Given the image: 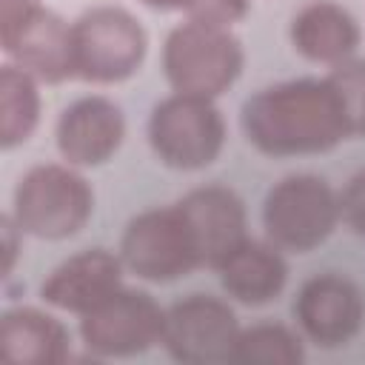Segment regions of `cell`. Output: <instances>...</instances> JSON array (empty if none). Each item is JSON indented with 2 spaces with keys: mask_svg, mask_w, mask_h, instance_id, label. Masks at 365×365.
Returning a JSON list of instances; mask_svg holds the SVG:
<instances>
[{
  "mask_svg": "<svg viewBox=\"0 0 365 365\" xmlns=\"http://www.w3.org/2000/svg\"><path fill=\"white\" fill-rule=\"evenodd\" d=\"M240 125L265 157H311L351 140L328 77H297L254 91L240 108Z\"/></svg>",
  "mask_w": 365,
  "mask_h": 365,
  "instance_id": "6da1fadb",
  "label": "cell"
},
{
  "mask_svg": "<svg viewBox=\"0 0 365 365\" xmlns=\"http://www.w3.org/2000/svg\"><path fill=\"white\" fill-rule=\"evenodd\" d=\"M9 214L26 237L48 242L68 240L88 225L94 214V188L83 177V168L40 163L17 180Z\"/></svg>",
  "mask_w": 365,
  "mask_h": 365,
  "instance_id": "7a4b0ae2",
  "label": "cell"
},
{
  "mask_svg": "<svg viewBox=\"0 0 365 365\" xmlns=\"http://www.w3.org/2000/svg\"><path fill=\"white\" fill-rule=\"evenodd\" d=\"M245 51L228 26L182 20L163 43V74L177 94L217 100L242 74Z\"/></svg>",
  "mask_w": 365,
  "mask_h": 365,
  "instance_id": "3957f363",
  "label": "cell"
},
{
  "mask_svg": "<svg viewBox=\"0 0 365 365\" xmlns=\"http://www.w3.org/2000/svg\"><path fill=\"white\" fill-rule=\"evenodd\" d=\"M342 222L339 191L317 174H288L262 200L265 240L288 254L319 248Z\"/></svg>",
  "mask_w": 365,
  "mask_h": 365,
  "instance_id": "277c9868",
  "label": "cell"
},
{
  "mask_svg": "<svg viewBox=\"0 0 365 365\" xmlns=\"http://www.w3.org/2000/svg\"><path fill=\"white\" fill-rule=\"evenodd\" d=\"M74 74L91 86L131 80L148 54L143 23L123 6H91L74 23Z\"/></svg>",
  "mask_w": 365,
  "mask_h": 365,
  "instance_id": "5b68a950",
  "label": "cell"
},
{
  "mask_svg": "<svg viewBox=\"0 0 365 365\" xmlns=\"http://www.w3.org/2000/svg\"><path fill=\"white\" fill-rule=\"evenodd\" d=\"M0 46L9 63L46 86L77 77L71 23L40 0H0Z\"/></svg>",
  "mask_w": 365,
  "mask_h": 365,
  "instance_id": "8992f818",
  "label": "cell"
},
{
  "mask_svg": "<svg viewBox=\"0 0 365 365\" xmlns=\"http://www.w3.org/2000/svg\"><path fill=\"white\" fill-rule=\"evenodd\" d=\"M148 145L174 171H202L225 148V120L214 100L177 94L163 97L148 114Z\"/></svg>",
  "mask_w": 365,
  "mask_h": 365,
  "instance_id": "52a82bcc",
  "label": "cell"
},
{
  "mask_svg": "<svg viewBox=\"0 0 365 365\" xmlns=\"http://www.w3.org/2000/svg\"><path fill=\"white\" fill-rule=\"evenodd\" d=\"M120 259L137 279L165 285L202 268L197 240L180 205L145 208L128 220L120 237Z\"/></svg>",
  "mask_w": 365,
  "mask_h": 365,
  "instance_id": "ba28073f",
  "label": "cell"
},
{
  "mask_svg": "<svg viewBox=\"0 0 365 365\" xmlns=\"http://www.w3.org/2000/svg\"><path fill=\"white\" fill-rule=\"evenodd\" d=\"M165 308L140 288H120L80 317L83 348L97 359H128L163 342Z\"/></svg>",
  "mask_w": 365,
  "mask_h": 365,
  "instance_id": "9c48e42d",
  "label": "cell"
},
{
  "mask_svg": "<svg viewBox=\"0 0 365 365\" xmlns=\"http://www.w3.org/2000/svg\"><path fill=\"white\" fill-rule=\"evenodd\" d=\"M242 325L228 299L214 294H188L165 308L163 348L182 365L234 362Z\"/></svg>",
  "mask_w": 365,
  "mask_h": 365,
  "instance_id": "30bf717a",
  "label": "cell"
},
{
  "mask_svg": "<svg viewBox=\"0 0 365 365\" xmlns=\"http://www.w3.org/2000/svg\"><path fill=\"white\" fill-rule=\"evenodd\" d=\"M294 319L299 334L317 348H342L365 322V297L351 277L325 271L299 285Z\"/></svg>",
  "mask_w": 365,
  "mask_h": 365,
  "instance_id": "8fae6325",
  "label": "cell"
},
{
  "mask_svg": "<svg viewBox=\"0 0 365 365\" xmlns=\"http://www.w3.org/2000/svg\"><path fill=\"white\" fill-rule=\"evenodd\" d=\"M125 140L123 108L103 94H86L68 103L54 128V143L63 163L74 168L106 165Z\"/></svg>",
  "mask_w": 365,
  "mask_h": 365,
  "instance_id": "7c38bea8",
  "label": "cell"
},
{
  "mask_svg": "<svg viewBox=\"0 0 365 365\" xmlns=\"http://www.w3.org/2000/svg\"><path fill=\"white\" fill-rule=\"evenodd\" d=\"M177 205L191 225L202 268L217 271L248 240L245 205L225 185L211 182V185L191 188L177 200Z\"/></svg>",
  "mask_w": 365,
  "mask_h": 365,
  "instance_id": "4fadbf2b",
  "label": "cell"
},
{
  "mask_svg": "<svg viewBox=\"0 0 365 365\" xmlns=\"http://www.w3.org/2000/svg\"><path fill=\"white\" fill-rule=\"evenodd\" d=\"M123 259L108 248H86L63 259L40 285V299L66 314L83 317L123 288Z\"/></svg>",
  "mask_w": 365,
  "mask_h": 365,
  "instance_id": "5bb4252c",
  "label": "cell"
},
{
  "mask_svg": "<svg viewBox=\"0 0 365 365\" xmlns=\"http://www.w3.org/2000/svg\"><path fill=\"white\" fill-rule=\"evenodd\" d=\"M291 46L299 57L317 66H339L356 57L362 29L356 17L336 0H311L291 17Z\"/></svg>",
  "mask_w": 365,
  "mask_h": 365,
  "instance_id": "9a60e30c",
  "label": "cell"
},
{
  "mask_svg": "<svg viewBox=\"0 0 365 365\" xmlns=\"http://www.w3.org/2000/svg\"><path fill=\"white\" fill-rule=\"evenodd\" d=\"M220 285L231 302L262 308L279 299L288 285V262L274 242L248 237L220 268Z\"/></svg>",
  "mask_w": 365,
  "mask_h": 365,
  "instance_id": "2e32d148",
  "label": "cell"
},
{
  "mask_svg": "<svg viewBox=\"0 0 365 365\" xmlns=\"http://www.w3.org/2000/svg\"><path fill=\"white\" fill-rule=\"evenodd\" d=\"M0 356L11 365H60L71 356L68 328L34 305L6 308L0 317Z\"/></svg>",
  "mask_w": 365,
  "mask_h": 365,
  "instance_id": "e0dca14e",
  "label": "cell"
},
{
  "mask_svg": "<svg viewBox=\"0 0 365 365\" xmlns=\"http://www.w3.org/2000/svg\"><path fill=\"white\" fill-rule=\"evenodd\" d=\"M43 97L40 80L14 63L0 66V148L23 145L40 125Z\"/></svg>",
  "mask_w": 365,
  "mask_h": 365,
  "instance_id": "ac0fdd59",
  "label": "cell"
},
{
  "mask_svg": "<svg viewBox=\"0 0 365 365\" xmlns=\"http://www.w3.org/2000/svg\"><path fill=\"white\" fill-rule=\"evenodd\" d=\"M305 345L297 331L279 322H257L240 331L234 365H299Z\"/></svg>",
  "mask_w": 365,
  "mask_h": 365,
  "instance_id": "d6986e66",
  "label": "cell"
},
{
  "mask_svg": "<svg viewBox=\"0 0 365 365\" xmlns=\"http://www.w3.org/2000/svg\"><path fill=\"white\" fill-rule=\"evenodd\" d=\"M325 77L336 91L348 137L365 140V57H351L334 66Z\"/></svg>",
  "mask_w": 365,
  "mask_h": 365,
  "instance_id": "ffe728a7",
  "label": "cell"
},
{
  "mask_svg": "<svg viewBox=\"0 0 365 365\" xmlns=\"http://www.w3.org/2000/svg\"><path fill=\"white\" fill-rule=\"evenodd\" d=\"M154 11H180L185 20L211 23V26H234L248 14V0H140Z\"/></svg>",
  "mask_w": 365,
  "mask_h": 365,
  "instance_id": "44dd1931",
  "label": "cell"
},
{
  "mask_svg": "<svg viewBox=\"0 0 365 365\" xmlns=\"http://www.w3.org/2000/svg\"><path fill=\"white\" fill-rule=\"evenodd\" d=\"M339 214L351 234L365 240V168H359L339 191Z\"/></svg>",
  "mask_w": 365,
  "mask_h": 365,
  "instance_id": "7402d4cb",
  "label": "cell"
},
{
  "mask_svg": "<svg viewBox=\"0 0 365 365\" xmlns=\"http://www.w3.org/2000/svg\"><path fill=\"white\" fill-rule=\"evenodd\" d=\"M0 225H3V254H6V259H3V274L9 277L11 274V268H14V259H17V234H23L20 231V225L14 222V217L11 214H3V220H0Z\"/></svg>",
  "mask_w": 365,
  "mask_h": 365,
  "instance_id": "603a6c76",
  "label": "cell"
}]
</instances>
